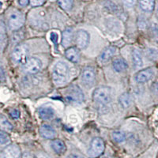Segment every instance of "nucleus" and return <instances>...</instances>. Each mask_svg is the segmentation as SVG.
I'll return each instance as SVG.
<instances>
[{
	"label": "nucleus",
	"mask_w": 158,
	"mask_h": 158,
	"mask_svg": "<svg viewBox=\"0 0 158 158\" xmlns=\"http://www.w3.org/2000/svg\"><path fill=\"white\" fill-rule=\"evenodd\" d=\"M69 74V69L67 65L63 62H57L52 70L53 81L56 84H62L67 81Z\"/></svg>",
	"instance_id": "1"
},
{
	"label": "nucleus",
	"mask_w": 158,
	"mask_h": 158,
	"mask_svg": "<svg viewBox=\"0 0 158 158\" xmlns=\"http://www.w3.org/2000/svg\"><path fill=\"white\" fill-rule=\"evenodd\" d=\"M94 101L100 104H108L111 101V89L107 86H101L96 89L93 94Z\"/></svg>",
	"instance_id": "2"
},
{
	"label": "nucleus",
	"mask_w": 158,
	"mask_h": 158,
	"mask_svg": "<svg viewBox=\"0 0 158 158\" xmlns=\"http://www.w3.org/2000/svg\"><path fill=\"white\" fill-rule=\"evenodd\" d=\"M104 149H105V145L102 138H98V137L94 138L90 143L88 154L92 158L97 157L104 153Z\"/></svg>",
	"instance_id": "3"
},
{
	"label": "nucleus",
	"mask_w": 158,
	"mask_h": 158,
	"mask_svg": "<svg viewBox=\"0 0 158 158\" xmlns=\"http://www.w3.org/2000/svg\"><path fill=\"white\" fill-rule=\"evenodd\" d=\"M25 22V17L19 10L13 11L8 19V26L13 31L18 30Z\"/></svg>",
	"instance_id": "4"
},
{
	"label": "nucleus",
	"mask_w": 158,
	"mask_h": 158,
	"mask_svg": "<svg viewBox=\"0 0 158 158\" xmlns=\"http://www.w3.org/2000/svg\"><path fill=\"white\" fill-rule=\"evenodd\" d=\"M41 67V61L36 57H29L23 63V70L30 74H36Z\"/></svg>",
	"instance_id": "5"
},
{
	"label": "nucleus",
	"mask_w": 158,
	"mask_h": 158,
	"mask_svg": "<svg viewBox=\"0 0 158 158\" xmlns=\"http://www.w3.org/2000/svg\"><path fill=\"white\" fill-rule=\"evenodd\" d=\"M29 48L25 44H18L12 52V59L15 63H24L28 59Z\"/></svg>",
	"instance_id": "6"
},
{
	"label": "nucleus",
	"mask_w": 158,
	"mask_h": 158,
	"mask_svg": "<svg viewBox=\"0 0 158 158\" xmlns=\"http://www.w3.org/2000/svg\"><path fill=\"white\" fill-rule=\"evenodd\" d=\"M67 98L72 102L81 103L84 101L85 97L83 92L77 85H72L67 89Z\"/></svg>",
	"instance_id": "7"
},
{
	"label": "nucleus",
	"mask_w": 158,
	"mask_h": 158,
	"mask_svg": "<svg viewBox=\"0 0 158 158\" xmlns=\"http://www.w3.org/2000/svg\"><path fill=\"white\" fill-rule=\"evenodd\" d=\"M81 79L85 86L88 87V88L94 86L96 81V73L94 69L92 67L85 68L81 73Z\"/></svg>",
	"instance_id": "8"
},
{
	"label": "nucleus",
	"mask_w": 158,
	"mask_h": 158,
	"mask_svg": "<svg viewBox=\"0 0 158 158\" xmlns=\"http://www.w3.org/2000/svg\"><path fill=\"white\" fill-rule=\"evenodd\" d=\"M89 42V34L85 30L80 29L76 33V44L80 49L86 48Z\"/></svg>",
	"instance_id": "9"
},
{
	"label": "nucleus",
	"mask_w": 158,
	"mask_h": 158,
	"mask_svg": "<svg viewBox=\"0 0 158 158\" xmlns=\"http://www.w3.org/2000/svg\"><path fill=\"white\" fill-rule=\"evenodd\" d=\"M20 156H21V150L16 145L8 146L1 153V158H19Z\"/></svg>",
	"instance_id": "10"
},
{
	"label": "nucleus",
	"mask_w": 158,
	"mask_h": 158,
	"mask_svg": "<svg viewBox=\"0 0 158 158\" xmlns=\"http://www.w3.org/2000/svg\"><path fill=\"white\" fill-rule=\"evenodd\" d=\"M154 75V71L153 69L147 68L145 70H142L141 71L138 72L135 74V81L138 83H144L146 81H149L150 79Z\"/></svg>",
	"instance_id": "11"
},
{
	"label": "nucleus",
	"mask_w": 158,
	"mask_h": 158,
	"mask_svg": "<svg viewBox=\"0 0 158 158\" xmlns=\"http://www.w3.org/2000/svg\"><path fill=\"white\" fill-rule=\"evenodd\" d=\"M40 134L43 138H47V139H53L56 136V133L52 127L47 124H44L40 128Z\"/></svg>",
	"instance_id": "12"
},
{
	"label": "nucleus",
	"mask_w": 158,
	"mask_h": 158,
	"mask_svg": "<svg viewBox=\"0 0 158 158\" xmlns=\"http://www.w3.org/2000/svg\"><path fill=\"white\" fill-rule=\"evenodd\" d=\"M115 52H116V48L114 46H110V47L107 48L99 57V61L104 63H107V62L109 61L112 56H114V55L115 54Z\"/></svg>",
	"instance_id": "13"
},
{
	"label": "nucleus",
	"mask_w": 158,
	"mask_h": 158,
	"mask_svg": "<svg viewBox=\"0 0 158 158\" xmlns=\"http://www.w3.org/2000/svg\"><path fill=\"white\" fill-rule=\"evenodd\" d=\"M65 55H66V57L69 61L72 62V63H77L80 59V53H79V50L77 48H69L66 51Z\"/></svg>",
	"instance_id": "14"
},
{
	"label": "nucleus",
	"mask_w": 158,
	"mask_h": 158,
	"mask_svg": "<svg viewBox=\"0 0 158 158\" xmlns=\"http://www.w3.org/2000/svg\"><path fill=\"white\" fill-rule=\"evenodd\" d=\"M39 115L44 120H48L54 117L55 110L51 107H42L39 109Z\"/></svg>",
	"instance_id": "15"
},
{
	"label": "nucleus",
	"mask_w": 158,
	"mask_h": 158,
	"mask_svg": "<svg viewBox=\"0 0 158 158\" xmlns=\"http://www.w3.org/2000/svg\"><path fill=\"white\" fill-rule=\"evenodd\" d=\"M51 146H52V149L58 154H63L66 152V149H67L65 143L60 139H55L52 141Z\"/></svg>",
	"instance_id": "16"
},
{
	"label": "nucleus",
	"mask_w": 158,
	"mask_h": 158,
	"mask_svg": "<svg viewBox=\"0 0 158 158\" xmlns=\"http://www.w3.org/2000/svg\"><path fill=\"white\" fill-rule=\"evenodd\" d=\"M73 40V30L72 29H65L63 32L62 44L64 47H68Z\"/></svg>",
	"instance_id": "17"
},
{
	"label": "nucleus",
	"mask_w": 158,
	"mask_h": 158,
	"mask_svg": "<svg viewBox=\"0 0 158 158\" xmlns=\"http://www.w3.org/2000/svg\"><path fill=\"white\" fill-rule=\"evenodd\" d=\"M113 68L116 70L117 72H123L127 69L128 66L127 62L122 58H118L115 59L113 61Z\"/></svg>",
	"instance_id": "18"
},
{
	"label": "nucleus",
	"mask_w": 158,
	"mask_h": 158,
	"mask_svg": "<svg viewBox=\"0 0 158 158\" xmlns=\"http://www.w3.org/2000/svg\"><path fill=\"white\" fill-rule=\"evenodd\" d=\"M139 5L142 10L146 12H152L154 9V0H140Z\"/></svg>",
	"instance_id": "19"
},
{
	"label": "nucleus",
	"mask_w": 158,
	"mask_h": 158,
	"mask_svg": "<svg viewBox=\"0 0 158 158\" xmlns=\"http://www.w3.org/2000/svg\"><path fill=\"white\" fill-rule=\"evenodd\" d=\"M118 101L120 104L121 106L123 108H129L131 105L132 103V99H131V95L128 93H124L118 98Z\"/></svg>",
	"instance_id": "20"
},
{
	"label": "nucleus",
	"mask_w": 158,
	"mask_h": 158,
	"mask_svg": "<svg viewBox=\"0 0 158 158\" xmlns=\"http://www.w3.org/2000/svg\"><path fill=\"white\" fill-rule=\"evenodd\" d=\"M132 58H133V63L136 67H142L143 65V62H142V55H141L140 51H138V49H134L133 54H132Z\"/></svg>",
	"instance_id": "21"
},
{
	"label": "nucleus",
	"mask_w": 158,
	"mask_h": 158,
	"mask_svg": "<svg viewBox=\"0 0 158 158\" xmlns=\"http://www.w3.org/2000/svg\"><path fill=\"white\" fill-rule=\"evenodd\" d=\"M58 4L64 10H70L73 7L74 0H58Z\"/></svg>",
	"instance_id": "22"
},
{
	"label": "nucleus",
	"mask_w": 158,
	"mask_h": 158,
	"mask_svg": "<svg viewBox=\"0 0 158 158\" xmlns=\"http://www.w3.org/2000/svg\"><path fill=\"white\" fill-rule=\"evenodd\" d=\"M112 138L116 142H123L126 139V135L122 131H115L112 133Z\"/></svg>",
	"instance_id": "23"
},
{
	"label": "nucleus",
	"mask_w": 158,
	"mask_h": 158,
	"mask_svg": "<svg viewBox=\"0 0 158 158\" xmlns=\"http://www.w3.org/2000/svg\"><path fill=\"white\" fill-rule=\"evenodd\" d=\"M0 123H1V127L2 130H6V131H11L13 129V126L11 125L10 123L4 118L3 116H1V120H0Z\"/></svg>",
	"instance_id": "24"
},
{
	"label": "nucleus",
	"mask_w": 158,
	"mask_h": 158,
	"mask_svg": "<svg viewBox=\"0 0 158 158\" xmlns=\"http://www.w3.org/2000/svg\"><path fill=\"white\" fill-rule=\"evenodd\" d=\"M10 138L6 134V132L1 131V132H0V142H1V145H5V144L10 142Z\"/></svg>",
	"instance_id": "25"
},
{
	"label": "nucleus",
	"mask_w": 158,
	"mask_h": 158,
	"mask_svg": "<svg viewBox=\"0 0 158 158\" xmlns=\"http://www.w3.org/2000/svg\"><path fill=\"white\" fill-rule=\"evenodd\" d=\"M5 42L6 43V36H5V28H4L3 22H1V45H2V51L5 47Z\"/></svg>",
	"instance_id": "26"
},
{
	"label": "nucleus",
	"mask_w": 158,
	"mask_h": 158,
	"mask_svg": "<svg viewBox=\"0 0 158 158\" xmlns=\"http://www.w3.org/2000/svg\"><path fill=\"white\" fill-rule=\"evenodd\" d=\"M148 57L150 60H155L158 57V52L157 51L154 49H149L148 51Z\"/></svg>",
	"instance_id": "27"
},
{
	"label": "nucleus",
	"mask_w": 158,
	"mask_h": 158,
	"mask_svg": "<svg viewBox=\"0 0 158 158\" xmlns=\"http://www.w3.org/2000/svg\"><path fill=\"white\" fill-rule=\"evenodd\" d=\"M51 41L53 42L56 48L58 47V40H59V35L56 32H52L50 34Z\"/></svg>",
	"instance_id": "28"
},
{
	"label": "nucleus",
	"mask_w": 158,
	"mask_h": 158,
	"mask_svg": "<svg viewBox=\"0 0 158 158\" xmlns=\"http://www.w3.org/2000/svg\"><path fill=\"white\" fill-rule=\"evenodd\" d=\"M44 2V0H29V4L33 7H36L43 5Z\"/></svg>",
	"instance_id": "29"
},
{
	"label": "nucleus",
	"mask_w": 158,
	"mask_h": 158,
	"mask_svg": "<svg viewBox=\"0 0 158 158\" xmlns=\"http://www.w3.org/2000/svg\"><path fill=\"white\" fill-rule=\"evenodd\" d=\"M123 1L127 7H132L136 2V0H123Z\"/></svg>",
	"instance_id": "30"
},
{
	"label": "nucleus",
	"mask_w": 158,
	"mask_h": 158,
	"mask_svg": "<svg viewBox=\"0 0 158 158\" xmlns=\"http://www.w3.org/2000/svg\"><path fill=\"white\" fill-rule=\"evenodd\" d=\"M10 115H11V117H12L13 118H19V116H20V112L18 110L15 109L10 112Z\"/></svg>",
	"instance_id": "31"
},
{
	"label": "nucleus",
	"mask_w": 158,
	"mask_h": 158,
	"mask_svg": "<svg viewBox=\"0 0 158 158\" xmlns=\"http://www.w3.org/2000/svg\"><path fill=\"white\" fill-rule=\"evenodd\" d=\"M22 158H36V156H34L31 153H29V152H25L22 155Z\"/></svg>",
	"instance_id": "32"
},
{
	"label": "nucleus",
	"mask_w": 158,
	"mask_h": 158,
	"mask_svg": "<svg viewBox=\"0 0 158 158\" xmlns=\"http://www.w3.org/2000/svg\"><path fill=\"white\" fill-rule=\"evenodd\" d=\"M36 158H51L47 153H39L36 156Z\"/></svg>",
	"instance_id": "33"
},
{
	"label": "nucleus",
	"mask_w": 158,
	"mask_h": 158,
	"mask_svg": "<svg viewBox=\"0 0 158 158\" xmlns=\"http://www.w3.org/2000/svg\"><path fill=\"white\" fill-rule=\"evenodd\" d=\"M18 2L22 6H25L29 3V0H18Z\"/></svg>",
	"instance_id": "34"
},
{
	"label": "nucleus",
	"mask_w": 158,
	"mask_h": 158,
	"mask_svg": "<svg viewBox=\"0 0 158 158\" xmlns=\"http://www.w3.org/2000/svg\"><path fill=\"white\" fill-rule=\"evenodd\" d=\"M67 158H85V156L78 154H70Z\"/></svg>",
	"instance_id": "35"
},
{
	"label": "nucleus",
	"mask_w": 158,
	"mask_h": 158,
	"mask_svg": "<svg viewBox=\"0 0 158 158\" xmlns=\"http://www.w3.org/2000/svg\"><path fill=\"white\" fill-rule=\"evenodd\" d=\"M153 91L158 94V83H154L153 85Z\"/></svg>",
	"instance_id": "36"
},
{
	"label": "nucleus",
	"mask_w": 158,
	"mask_h": 158,
	"mask_svg": "<svg viewBox=\"0 0 158 158\" xmlns=\"http://www.w3.org/2000/svg\"><path fill=\"white\" fill-rule=\"evenodd\" d=\"M1 74H2V81H3L4 76H3V70H2V67L1 68Z\"/></svg>",
	"instance_id": "37"
},
{
	"label": "nucleus",
	"mask_w": 158,
	"mask_h": 158,
	"mask_svg": "<svg viewBox=\"0 0 158 158\" xmlns=\"http://www.w3.org/2000/svg\"><path fill=\"white\" fill-rule=\"evenodd\" d=\"M156 18H157V19H158V10H157V12H156Z\"/></svg>",
	"instance_id": "38"
}]
</instances>
